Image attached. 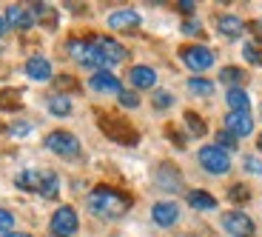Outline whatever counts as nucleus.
I'll list each match as a JSON object with an SVG mask.
<instances>
[{
	"label": "nucleus",
	"mask_w": 262,
	"mask_h": 237,
	"mask_svg": "<svg viewBox=\"0 0 262 237\" xmlns=\"http://www.w3.org/2000/svg\"><path fill=\"white\" fill-rule=\"evenodd\" d=\"M256 146H259V152H262V134H259V140H256Z\"/></svg>",
	"instance_id": "38"
},
{
	"label": "nucleus",
	"mask_w": 262,
	"mask_h": 237,
	"mask_svg": "<svg viewBox=\"0 0 262 237\" xmlns=\"http://www.w3.org/2000/svg\"><path fill=\"white\" fill-rule=\"evenodd\" d=\"M177 237H194V234H177Z\"/></svg>",
	"instance_id": "39"
},
{
	"label": "nucleus",
	"mask_w": 262,
	"mask_h": 237,
	"mask_svg": "<svg viewBox=\"0 0 262 237\" xmlns=\"http://www.w3.org/2000/svg\"><path fill=\"white\" fill-rule=\"evenodd\" d=\"M243 54H245V60H248V63L262 66V46H256V43H245Z\"/></svg>",
	"instance_id": "25"
},
{
	"label": "nucleus",
	"mask_w": 262,
	"mask_h": 237,
	"mask_svg": "<svg viewBox=\"0 0 262 237\" xmlns=\"http://www.w3.org/2000/svg\"><path fill=\"white\" fill-rule=\"evenodd\" d=\"M14 226V214L6 209H0V234H6V231H12Z\"/></svg>",
	"instance_id": "27"
},
{
	"label": "nucleus",
	"mask_w": 262,
	"mask_h": 237,
	"mask_svg": "<svg viewBox=\"0 0 262 237\" xmlns=\"http://www.w3.org/2000/svg\"><path fill=\"white\" fill-rule=\"evenodd\" d=\"M128 80H131L134 89H151V86L157 83V72L151 66H134L128 72Z\"/></svg>",
	"instance_id": "15"
},
{
	"label": "nucleus",
	"mask_w": 262,
	"mask_h": 237,
	"mask_svg": "<svg viewBox=\"0 0 262 237\" xmlns=\"http://www.w3.org/2000/svg\"><path fill=\"white\" fill-rule=\"evenodd\" d=\"M223 229L234 237H254V220L245 211H228L223 214Z\"/></svg>",
	"instance_id": "9"
},
{
	"label": "nucleus",
	"mask_w": 262,
	"mask_h": 237,
	"mask_svg": "<svg viewBox=\"0 0 262 237\" xmlns=\"http://www.w3.org/2000/svg\"><path fill=\"white\" fill-rule=\"evenodd\" d=\"M26 74H29L32 80H37V83H43V80H52V63H49L46 57H29Z\"/></svg>",
	"instance_id": "16"
},
{
	"label": "nucleus",
	"mask_w": 262,
	"mask_h": 237,
	"mask_svg": "<svg viewBox=\"0 0 262 237\" xmlns=\"http://www.w3.org/2000/svg\"><path fill=\"white\" fill-rule=\"evenodd\" d=\"M151 218H154V223H157V226L168 229V226H174L180 220V206L177 203H154Z\"/></svg>",
	"instance_id": "12"
},
{
	"label": "nucleus",
	"mask_w": 262,
	"mask_h": 237,
	"mask_svg": "<svg viewBox=\"0 0 262 237\" xmlns=\"http://www.w3.org/2000/svg\"><path fill=\"white\" fill-rule=\"evenodd\" d=\"M180 57L191 72H205V69L214 66V52L208 46H185L180 49Z\"/></svg>",
	"instance_id": "6"
},
{
	"label": "nucleus",
	"mask_w": 262,
	"mask_h": 237,
	"mask_svg": "<svg viewBox=\"0 0 262 237\" xmlns=\"http://www.w3.org/2000/svg\"><path fill=\"white\" fill-rule=\"evenodd\" d=\"M180 12H185V14H194V3H191V0H183V3H180Z\"/></svg>",
	"instance_id": "33"
},
{
	"label": "nucleus",
	"mask_w": 262,
	"mask_h": 237,
	"mask_svg": "<svg viewBox=\"0 0 262 237\" xmlns=\"http://www.w3.org/2000/svg\"><path fill=\"white\" fill-rule=\"evenodd\" d=\"M14 183H17L20 189L40 194V198H57V191H60L57 174H54V171H46V169H26V171H20L17 177H14Z\"/></svg>",
	"instance_id": "3"
},
{
	"label": "nucleus",
	"mask_w": 262,
	"mask_h": 237,
	"mask_svg": "<svg viewBox=\"0 0 262 237\" xmlns=\"http://www.w3.org/2000/svg\"><path fill=\"white\" fill-rule=\"evenodd\" d=\"M200 166H203L208 174H225L231 169V157L228 152H223L220 146H203L200 149Z\"/></svg>",
	"instance_id": "5"
},
{
	"label": "nucleus",
	"mask_w": 262,
	"mask_h": 237,
	"mask_svg": "<svg viewBox=\"0 0 262 237\" xmlns=\"http://www.w3.org/2000/svg\"><path fill=\"white\" fill-rule=\"evenodd\" d=\"M117 97H120V103H123L125 109H137V106H140V97L134 92H120Z\"/></svg>",
	"instance_id": "29"
},
{
	"label": "nucleus",
	"mask_w": 262,
	"mask_h": 237,
	"mask_svg": "<svg viewBox=\"0 0 262 237\" xmlns=\"http://www.w3.org/2000/svg\"><path fill=\"white\" fill-rule=\"evenodd\" d=\"M6 32V17H0V34Z\"/></svg>",
	"instance_id": "37"
},
{
	"label": "nucleus",
	"mask_w": 262,
	"mask_h": 237,
	"mask_svg": "<svg viewBox=\"0 0 262 237\" xmlns=\"http://www.w3.org/2000/svg\"><path fill=\"white\" fill-rule=\"evenodd\" d=\"M157 183H160V189H165V191H180V174H177V169H174V166H160Z\"/></svg>",
	"instance_id": "17"
},
{
	"label": "nucleus",
	"mask_w": 262,
	"mask_h": 237,
	"mask_svg": "<svg viewBox=\"0 0 262 237\" xmlns=\"http://www.w3.org/2000/svg\"><path fill=\"white\" fill-rule=\"evenodd\" d=\"M216 143H220L223 152H225V149H236V137L231 132H220V134H216Z\"/></svg>",
	"instance_id": "28"
},
{
	"label": "nucleus",
	"mask_w": 262,
	"mask_h": 237,
	"mask_svg": "<svg viewBox=\"0 0 262 237\" xmlns=\"http://www.w3.org/2000/svg\"><path fill=\"white\" fill-rule=\"evenodd\" d=\"M108 26H112L114 32H134V29L140 26V14L131 12V9L114 12V14H108Z\"/></svg>",
	"instance_id": "14"
},
{
	"label": "nucleus",
	"mask_w": 262,
	"mask_h": 237,
	"mask_svg": "<svg viewBox=\"0 0 262 237\" xmlns=\"http://www.w3.org/2000/svg\"><path fill=\"white\" fill-rule=\"evenodd\" d=\"M100 126H103V132L108 134L112 140H117V143H125V146H134L140 140V134L131 129L125 120H117V117H103L100 120Z\"/></svg>",
	"instance_id": "7"
},
{
	"label": "nucleus",
	"mask_w": 262,
	"mask_h": 237,
	"mask_svg": "<svg viewBox=\"0 0 262 237\" xmlns=\"http://www.w3.org/2000/svg\"><path fill=\"white\" fill-rule=\"evenodd\" d=\"M0 237H32V234H23V231H6V234H0Z\"/></svg>",
	"instance_id": "36"
},
{
	"label": "nucleus",
	"mask_w": 262,
	"mask_h": 237,
	"mask_svg": "<svg viewBox=\"0 0 262 237\" xmlns=\"http://www.w3.org/2000/svg\"><path fill=\"white\" fill-rule=\"evenodd\" d=\"M49 229H52L54 237H72V234H77V229H80L77 211H74L72 206H60V209L54 211Z\"/></svg>",
	"instance_id": "4"
},
{
	"label": "nucleus",
	"mask_w": 262,
	"mask_h": 237,
	"mask_svg": "<svg viewBox=\"0 0 262 237\" xmlns=\"http://www.w3.org/2000/svg\"><path fill=\"white\" fill-rule=\"evenodd\" d=\"M12 132H14V134H26V132H29V126H26V123H20V126H14Z\"/></svg>",
	"instance_id": "34"
},
{
	"label": "nucleus",
	"mask_w": 262,
	"mask_h": 237,
	"mask_svg": "<svg viewBox=\"0 0 262 237\" xmlns=\"http://www.w3.org/2000/svg\"><path fill=\"white\" fill-rule=\"evenodd\" d=\"M89 86L100 94H120L123 92V83H120L112 72H94L92 80H89Z\"/></svg>",
	"instance_id": "11"
},
{
	"label": "nucleus",
	"mask_w": 262,
	"mask_h": 237,
	"mask_svg": "<svg viewBox=\"0 0 262 237\" xmlns=\"http://www.w3.org/2000/svg\"><path fill=\"white\" fill-rule=\"evenodd\" d=\"M49 112L57 114V117H66V114L72 112V100L66 97V94H52L49 97Z\"/></svg>",
	"instance_id": "21"
},
{
	"label": "nucleus",
	"mask_w": 262,
	"mask_h": 237,
	"mask_svg": "<svg viewBox=\"0 0 262 237\" xmlns=\"http://www.w3.org/2000/svg\"><path fill=\"white\" fill-rule=\"evenodd\" d=\"M216 26H220V32L225 37H239L243 34V20L234 17V14H223V17L216 20Z\"/></svg>",
	"instance_id": "19"
},
{
	"label": "nucleus",
	"mask_w": 262,
	"mask_h": 237,
	"mask_svg": "<svg viewBox=\"0 0 262 237\" xmlns=\"http://www.w3.org/2000/svg\"><path fill=\"white\" fill-rule=\"evenodd\" d=\"M183 32L185 34H200L203 29H200V23H196V20H188V23H183Z\"/></svg>",
	"instance_id": "32"
},
{
	"label": "nucleus",
	"mask_w": 262,
	"mask_h": 237,
	"mask_svg": "<svg viewBox=\"0 0 262 237\" xmlns=\"http://www.w3.org/2000/svg\"><path fill=\"white\" fill-rule=\"evenodd\" d=\"M185 126H188V132L194 134V137H203L205 134V123L200 120V114H194V112H185Z\"/></svg>",
	"instance_id": "24"
},
{
	"label": "nucleus",
	"mask_w": 262,
	"mask_h": 237,
	"mask_svg": "<svg viewBox=\"0 0 262 237\" xmlns=\"http://www.w3.org/2000/svg\"><path fill=\"white\" fill-rule=\"evenodd\" d=\"M188 92L196 94V97H208V94H214V83H211V80H203V77H191Z\"/></svg>",
	"instance_id": "22"
},
{
	"label": "nucleus",
	"mask_w": 262,
	"mask_h": 237,
	"mask_svg": "<svg viewBox=\"0 0 262 237\" xmlns=\"http://www.w3.org/2000/svg\"><path fill=\"white\" fill-rule=\"evenodd\" d=\"M225 100H228L231 112H248V106H251L248 94H245L243 89H228V94H225Z\"/></svg>",
	"instance_id": "20"
},
{
	"label": "nucleus",
	"mask_w": 262,
	"mask_h": 237,
	"mask_svg": "<svg viewBox=\"0 0 262 237\" xmlns=\"http://www.w3.org/2000/svg\"><path fill=\"white\" fill-rule=\"evenodd\" d=\"M174 103V97H171L168 92H157L154 94V106H157V109H165V106H171Z\"/></svg>",
	"instance_id": "30"
},
{
	"label": "nucleus",
	"mask_w": 262,
	"mask_h": 237,
	"mask_svg": "<svg viewBox=\"0 0 262 237\" xmlns=\"http://www.w3.org/2000/svg\"><path fill=\"white\" fill-rule=\"evenodd\" d=\"M225 132H231L234 137H245V134L254 132V120L248 112H228L225 117Z\"/></svg>",
	"instance_id": "10"
},
{
	"label": "nucleus",
	"mask_w": 262,
	"mask_h": 237,
	"mask_svg": "<svg viewBox=\"0 0 262 237\" xmlns=\"http://www.w3.org/2000/svg\"><path fill=\"white\" fill-rule=\"evenodd\" d=\"M46 146L60 157H77L80 154V140L69 132H52L46 137Z\"/></svg>",
	"instance_id": "8"
},
{
	"label": "nucleus",
	"mask_w": 262,
	"mask_h": 237,
	"mask_svg": "<svg viewBox=\"0 0 262 237\" xmlns=\"http://www.w3.org/2000/svg\"><path fill=\"white\" fill-rule=\"evenodd\" d=\"M228 198L234 200V203H245V200L251 198V191H248V186H243V183H236V186H231V191H228Z\"/></svg>",
	"instance_id": "26"
},
{
	"label": "nucleus",
	"mask_w": 262,
	"mask_h": 237,
	"mask_svg": "<svg viewBox=\"0 0 262 237\" xmlns=\"http://www.w3.org/2000/svg\"><path fill=\"white\" fill-rule=\"evenodd\" d=\"M251 29H254V34H256V37L262 40V20H256V23H254V26H251Z\"/></svg>",
	"instance_id": "35"
},
{
	"label": "nucleus",
	"mask_w": 262,
	"mask_h": 237,
	"mask_svg": "<svg viewBox=\"0 0 262 237\" xmlns=\"http://www.w3.org/2000/svg\"><path fill=\"white\" fill-rule=\"evenodd\" d=\"M220 80L228 83L231 89H239V83H245V72L243 69H236V66H225L223 74H220Z\"/></svg>",
	"instance_id": "23"
},
{
	"label": "nucleus",
	"mask_w": 262,
	"mask_h": 237,
	"mask_svg": "<svg viewBox=\"0 0 262 237\" xmlns=\"http://www.w3.org/2000/svg\"><path fill=\"white\" fill-rule=\"evenodd\" d=\"M6 26H12V29H32L34 26V14H32V9H26V6H9L6 9Z\"/></svg>",
	"instance_id": "13"
},
{
	"label": "nucleus",
	"mask_w": 262,
	"mask_h": 237,
	"mask_svg": "<svg viewBox=\"0 0 262 237\" xmlns=\"http://www.w3.org/2000/svg\"><path fill=\"white\" fill-rule=\"evenodd\" d=\"M69 54L85 69L105 72L125 60V49L112 37H89V40H69Z\"/></svg>",
	"instance_id": "1"
},
{
	"label": "nucleus",
	"mask_w": 262,
	"mask_h": 237,
	"mask_svg": "<svg viewBox=\"0 0 262 237\" xmlns=\"http://www.w3.org/2000/svg\"><path fill=\"white\" fill-rule=\"evenodd\" d=\"M89 209H92V214H97L100 220H117L131 209V198L123 194V191H117V189H108V186H97V189L89 194Z\"/></svg>",
	"instance_id": "2"
},
{
	"label": "nucleus",
	"mask_w": 262,
	"mask_h": 237,
	"mask_svg": "<svg viewBox=\"0 0 262 237\" xmlns=\"http://www.w3.org/2000/svg\"><path fill=\"white\" fill-rule=\"evenodd\" d=\"M188 206L196 209V211H214L216 200H214V194H208V191H188Z\"/></svg>",
	"instance_id": "18"
},
{
	"label": "nucleus",
	"mask_w": 262,
	"mask_h": 237,
	"mask_svg": "<svg viewBox=\"0 0 262 237\" xmlns=\"http://www.w3.org/2000/svg\"><path fill=\"white\" fill-rule=\"evenodd\" d=\"M245 169H248L251 174H262V160L259 157H251V154H248V157H245Z\"/></svg>",
	"instance_id": "31"
}]
</instances>
